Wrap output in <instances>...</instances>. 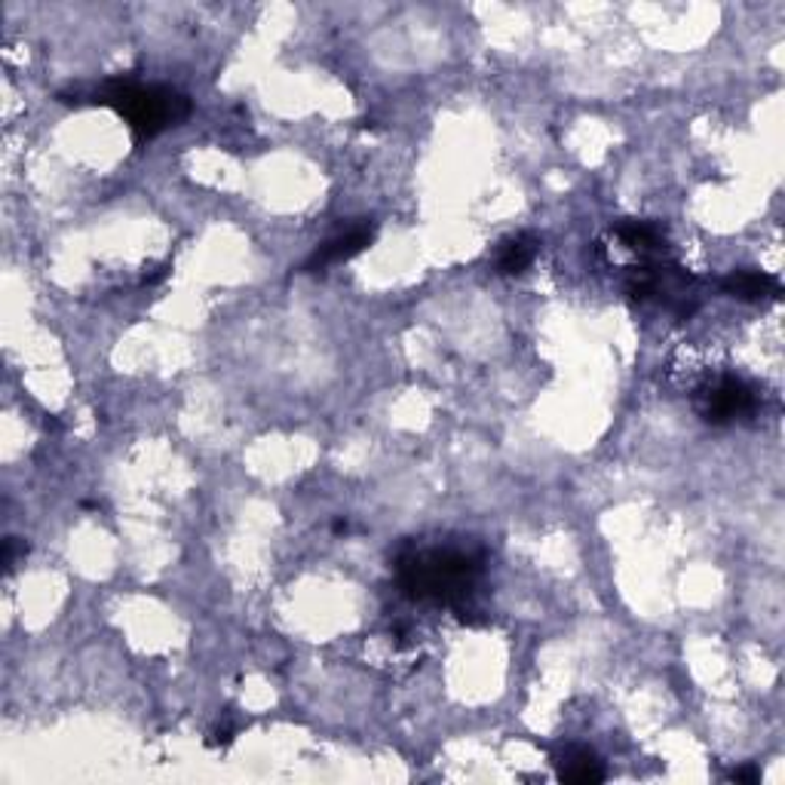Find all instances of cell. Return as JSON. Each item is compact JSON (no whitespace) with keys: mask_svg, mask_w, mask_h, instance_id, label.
<instances>
[{"mask_svg":"<svg viewBox=\"0 0 785 785\" xmlns=\"http://www.w3.org/2000/svg\"><path fill=\"white\" fill-rule=\"evenodd\" d=\"M537 249H540V243H537V236H531V233H516V236L503 240L498 249V258H494L498 273H503V276H522L525 270L535 265Z\"/></svg>","mask_w":785,"mask_h":785,"instance_id":"obj_8","label":"cell"},{"mask_svg":"<svg viewBox=\"0 0 785 785\" xmlns=\"http://www.w3.org/2000/svg\"><path fill=\"white\" fill-rule=\"evenodd\" d=\"M724 295L739 298V301H768L780 298V283L764 270H733L731 276L721 280Z\"/></svg>","mask_w":785,"mask_h":785,"instance_id":"obj_5","label":"cell"},{"mask_svg":"<svg viewBox=\"0 0 785 785\" xmlns=\"http://www.w3.org/2000/svg\"><path fill=\"white\" fill-rule=\"evenodd\" d=\"M375 240V224H353L347 233H338L335 240H329L325 246L310 255V261L304 265L307 273H317V270L332 268V265H340V261H350L353 255H359L362 249H369Z\"/></svg>","mask_w":785,"mask_h":785,"instance_id":"obj_4","label":"cell"},{"mask_svg":"<svg viewBox=\"0 0 785 785\" xmlns=\"http://www.w3.org/2000/svg\"><path fill=\"white\" fill-rule=\"evenodd\" d=\"M558 780L577 785L602 783L605 780V768L595 758V751H589L587 746H568L558 755Z\"/></svg>","mask_w":785,"mask_h":785,"instance_id":"obj_6","label":"cell"},{"mask_svg":"<svg viewBox=\"0 0 785 785\" xmlns=\"http://www.w3.org/2000/svg\"><path fill=\"white\" fill-rule=\"evenodd\" d=\"M92 102L114 107L139 139H154L163 129L181 124L191 114L188 95L157 83H139L132 77L105 80L102 90H95Z\"/></svg>","mask_w":785,"mask_h":785,"instance_id":"obj_2","label":"cell"},{"mask_svg":"<svg viewBox=\"0 0 785 785\" xmlns=\"http://www.w3.org/2000/svg\"><path fill=\"white\" fill-rule=\"evenodd\" d=\"M755 409H758V392L743 377H715L706 387L696 390V411L706 424H715V427L743 421Z\"/></svg>","mask_w":785,"mask_h":785,"instance_id":"obj_3","label":"cell"},{"mask_svg":"<svg viewBox=\"0 0 785 785\" xmlns=\"http://www.w3.org/2000/svg\"><path fill=\"white\" fill-rule=\"evenodd\" d=\"M485 571L482 550L466 546H417L409 543L396 555V580L411 602L461 605L473 595Z\"/></svg>","mask_w":785,"mask_h":785,"instance_id":"obj_1","label":"cell"},{"mask_svg":"<svg viewBox=\"0 0 785 785\" xmlns=\"http://www.w3.org/2000/svg\"><path fill=\"white\" fill-rule=\"evenodd\" d=\"M731 780L733 783H758L761 780V773H758V768H743V770H733L731 773Z\"/></svg>","mask_w":785,"mask_h":785,"instance_id":"obj_9","label":"cell"},{"mask_svg":"<svg viewBox=\"0 0 785 785\" xmlns=\"http://www.w3.org/2000/svg\"><path fill=\"white\" fill-rule=\"evenodd\" d=\"M617 236L623 246L635 249L644 258H662V252H666V231L654 221L629 218L623 224H617Z\"/></svg>","mask_w":785,"mask_h":785,"instance_id":"obj_7","label":"cell"}]
</instances>
